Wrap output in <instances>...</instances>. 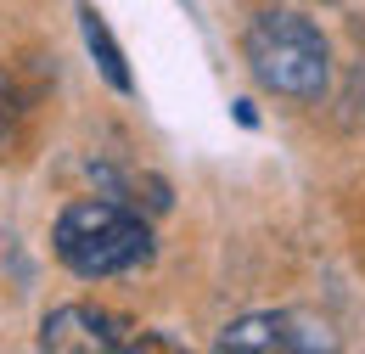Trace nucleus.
<instances>
[{"instance_id": "1", "label": "nucleus", "mask_w": 365, "mask_h": 354, "mask_svg": "<svg viewBox=\"0 0 365 354\" xmlns=\"http://www.w3.org/2000/svg\"><path fill=\"white\" fill-rule=\"evenodd\" d=\"M51 248H56V259L73 270V275L107 281V275H130V270H140L152 259V231L124 203L79 197V203H68L56 214Z\"/></svg>"}, {"instance_id": "2", "label": "nucleus", "mask_w": 365, "mask_h": 354, "mask_svg": "<svg viewBox=\"0 0 365 354\" xmlns=\"http://www.w3.org/2000/svg\"><path fill=\"white\" fill-rule=\"evenodd\" d=\"M242 56H247L253 79L287 101H320L326 96L331 51H326V34L298 11H259L247 23Z\"/></svg>"}, {"instance_id": "3", "label": "nucleus", "mask_w": 365, "mask_h": 354, "mask_svg": "<svg viewBox=\"0 0 365 354\" xmlns=\"http://www.w3.org/2000/svg\"><path fill=\"white\" fill-rule=\"evenodd\" d=\"M135 326L113 310H91V304H62L40 320V349H79V354H113L135 349L130 338Z\"/></svg>"}, {"instance_id": "4", "label": "nucleus", "mask_w": 365, "mask_h": 354, "mask_svg": "<svg viewBox=\"0 0 365 354\" xmlns=\"http://www.w3.org/2000/svg\"><path fill=\"white\" fill-rule=\"evenodd\" d=\"M220 349H281V354H309V349H331V338L315 332L298 315H242L220 332Z\"/></svg>"}, {"instance_id": "5", "label": "nucleus", "mask_w": 365, "mask_h": 354, "mask_svg": "<svg viewBox=\"0 0 365 354\" xmlns=\"http://www.w3.org/2000/svg\"><path fill=\"white\" fill-rule=\"evenodd\" d=\"M79 34H85V51L96 56V68H101V79L118 90V96H130L135 90V74H130V62H124V51L113 40V29H107V17L96 11L91 0H79Z\"/></svg>"}, {"instance_id": "6", "label": "nucleus", "mask_w": 365, "mask_h": 354, "mask_svg": "<svg viewBox=\"0 0 365 354\" xmlns=\"http://www.w3.org/2000/svg\"><path fill=\"white\" fill-rule=\"evenodd\" d=\"M6 124H11V90H6V79H0V135H6Z\"/></svg>"}]
</instances>
